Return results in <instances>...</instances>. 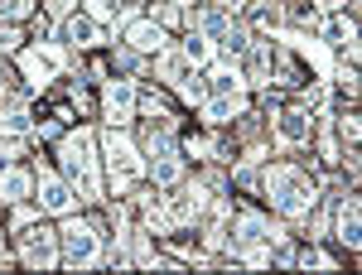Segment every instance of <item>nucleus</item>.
Listing matches in <instances>:
<instances>
[{
  "label": "nucleus",
  "instance_id": "412c9836",
  "mask_svg": "<svg viewBox=\"0 0 362 275\" xmlns=\"http://www.w3.org/2000/svg\"><path fill=\"white\" fill-rule=\"evenodd\" d=\"M136 107L145 111V116H169L174 102H169V92H160V87H145V92L136 87Z\"/></svg>",
  "mask_w": 362,
  "mask_h": 275
},
{
  "label": "nucleus",
  "instance_id": "5701e85b",
  "mask_svg": "<svg viewBox=\"0 0 362 275\" xmlns=\"http://www.w3.org/2000/svg\"><path fill=\"white\" fill-rule=\"evenodd\" d=\"M150 20H155V25H165V29H174V25H189V10H179V5L160 0V5H150Z\"/></svg>",
  "mask_w": 362,
  "mask_h": 275
},
{
  "label": "nucleus",
  "instance_id": "6e6552de",
  "mask_svg": "<svg viewBox=\"0 0 362 275\" xmlns=\"http://www.w3.org/2000/svg\"><path fill=\"white\" fill-rule=\"evenodd\" d=\"M34 193H39V198H34V203H39V213H54V218L78 213V203H83V198H78V189H73L63 174H54L49 165L34 169Z\"/></svg>",
  "mask_w": 362,
  "mask_h": 275
},
{
  "label": "nucleus",
  "instance_id": "c756f323",
  "mask_svg": "<svg viewBox=\"0 0 362 275\" xmlns=\"http://www.w3.org/2000/svg\"><path fill=\"white\" fill-rule=\"evenodd\" d=\"M5 261H10V256H5V227H0V266H5Z\"/></svg>",
  "mask_w": 362,
  "mask_h": 275
},
{
  "label": "nucleus",
  "instance_id": "ddd939ff",
  "mask_svg": "<svg viewBox=\"0 0 362 275\" xmlns=\"http://www.w3.org/2000/svg\"><path fill=\"white\" fill-rule=\"evenodd\" d=\"M58 34H63V44H73V49H102V44H107V29L97 25L87 10H73L68 20H58Z\"/></svg>",
  "mask_w": 362,
  "mask_h": 275
},
{
  "label": "nucleus",
  "instance_id": "20e7f679",
  "mask_svg": "<svg viewBox=\"0 0 362 275\" xmlns=\"http://www.w3.org/2000/svg\"><path fill=\"white\" fill-rule=\"evenodd\" d=\"M102 160H107V179H112V189L121 193V198L145 179V155H140L136 140L126 136V126H107V136H102Z\"/></svg>",
  "mask_w": 362,
  "mask_h": 275
},
{
  "label": "nucleus",
  "instance_id": "bb28decb",
  "mask_svg": "<svg viewBox=\"0 0 362 275\" xmlns=\"http://www.w3.org/2000/svg\"><path fill=\"white\" fill-rule=\"evenodd\" d=\"M116 5H121V0H87V15L102 25V20H116Z\"/></svg>",
  "mask_w": 362,
  "mask_h": 275
},
{
  "label": "nucleus",
  "instance_id": "2eb2a0df",
  "mask_svg": "<svg viewBox=\"0 0 362 275\" xmlns=\"http://www.w3.org/2000/svg\"><path fill=\"white\" fill-rule=\"evenodd\" d=\"M247 63H242V78L247 87H266L271 83V63H276V44H266V39H251L247 44Z\"/></svg>",
  "mask_w": 362,
  "mask_h": 275
},
{
  "label": "nucleus",
  "instance_id": "f3484780",
  "mask_svg": "<svg viewBox=\"0 0 362 275\" xmlns=\"http://www.w3.org/2000/svg\"><path fill=\"white\" fill-rule=\"evenodd\" d=\"M34 198V174L20 165H5L0 169V203H25Z\"/></svg>",
  "mask_w": 362,
  "mask_h": 275
},
{
  "label": "nucleus",
  "instance_id": "7c9ffc66",
  "mask_svg": "<svg viewBox=\"0 0 362 275\" xmlns=\"http://www.w3.org/2000/svg\"><path fill=\"white\" fill-rule=\"evenodd\" d=\"M169 5H179V10H189V5H194V0H169Z\"/></svg>",
  "mask_w": 362,
  "mask_h": 275
},
{
  "label": "nucleus",
  "instance_id": "9b49d317",
  "mask_svg": "<svg viewBox=\"0 0 362 275\" xmlns=\"http://www.w3.org/2000/svg\"><path fill=\"white\" fill-rule=\"evenodd\" d=\"M334 242L348 247V256H358L362 247V198L358 193H343L334 208Z\"/></svg>",
  "mask_w": 362,
  "mask_h": 275
},
{
  "label": "nucleus",
  "instance_id": "f8f14e48",
  "mask_svg": "<svg viewBox=\"0 0 362 275\" xmlns=\"http://www.w3.org/2000/svg\"><path fill=\"white\" fill-rule=\"evenodd\" d=\"M271 136H276L280 145H309L314 116H309L305 107H276L271 111Z\"/></svg>",
  "mask_w": 362,
  "mask_h": 275
},
{
  "label": "nucleus",
  "instance_id": "f03ea898",
  "mask_svg": "<svg viewBox=\"0 0 362 275\" xmlns=\"http://www.w3.org/2000/svg\"><path fill=\"white\" fill-rule=\"evenodd\" d=\"M261 189L276 203L280 218H309L314 203H319V179H309L305 169H295V165H266Z\"/></svg>",
  "mask_w": 362,
  "mask_h": 275
},
{
  "label": "nucleus",
  "instance_id": "b1692460",
  "mask_svg": "<svg viewBox=\"0 0 362 275\" xmlns=\"http://www.w3.org/2000/svg\"><path fill=\"white\" fill-rule=\"evenodd\" d=\"M5 102H25V92H20V78L0 63V107H5Z\"/></svg>",
  "mask_w": 362,
  "mask_h": 275
},
{
  "label": "nucleus",
  "instance_id": "cd10ccee",
  "mask_svg": "<svg viewBox=\"0 0 362 275\" xmlns=\"http://www.w3.org/2000/svg\"><path fill=\"white\" fill-rule=\"evenodd\" d=\"M20 44H25V39H20V29H15V25H5V20H0V54H15Z\"/></svg>",
  "mask_w": 362,
  "mask_h": 275
},
{
  "label": "nucleus",
  "instance_id": "1a4fd4ad",
  "mask_svg": "<svg viewBox=\"0 0 362 275\" xmlns=\"http://www.w3.org/2000/svg\"><path fill=\"white\" fill-rule=\"evenodd\" d=\"M208 203H213V193H208V184H189V179H184V184H179V193H174V198H169L165 208H169V222H174V227H198V222L208 218Z\"/></svg>",
  "mask_w": 362,
  "mask_h": 275
},
{
  "label": "nucleus",
  "instance_id": "0eeeda50",
  "mask_svg": "<svg viewBox=\"0 0 362 275\" xmlns=\"http://www.w3.org/2000/svg\"><path fill=\"white\" fill-rule=\"evenodd\" d=\"M116 25H121V44L126 49H136L140 58H160L169 49V29L155 25L150 15H140V10H121L116 15Z\"/></svg>",
  "mask_w": 362,
  "mask_h": 275
},
{
  "label": "nucleus",
  "instance_id": "4468645a",
  "mask_svg": "<svg viewBox=\"0 0 362 275\" xmlns=\"http://www.w3.org/2000/svg\"><path fill=\"white\" fill-rule=\"evenodd\" d=\"M198 111H203L208 126H232V121L247 116V92H208Z\"/></svg>",
  "mask_w": 362,
  "mask_h": 275
},
{
  "label": "nucleus",
  "instance_id": "f257e3e1",
  "mask_svg": "<svg viewBox=\"0 0 362 275\" xmlns=\"http://www.w3.org/2000/svg\"><path fill=\"white\" fill-rule=\"evenodd\" d=\"M58 165H63V179L78 189L83 203H102L107 189H102V160H97V136L78 126V131H63L58 136Z\"/></svg>",
  "mask_w": 362,
  "mask_h": 275
},
{
  "label": "nucleus",
  "instance_id": "dca6fc26",
  "mask_svg": "<svg viewBox=\"0 0 362 275\" xmlns=\"http://www.w3.org/2000/svg\"><path fill=\"white\" fill-rule=\"evenodd\" d=\"M145 174L155 179V189H179V184H184V150L174 145V150H165V155L145 160Z\"/></svg>",
  "mask_w": 362,
  "mask_h": 275
},
{
  "label": "nucleus",
  "instance_id": "aec40b11",
  "mask_svg": "<svg viewBox=\"0 0 362 275\" xmlns=\"http://www.w3.org/2000/svg\"><path fill=\"white\" fill-rule=\"evenodd\" d=\"M174 92L184 97V102H194V107H203V97H208V83H203V73L198 68H189L179 83H174Z\"/></svg>",
  "mask_w": 362,
  "mask_h": 275
},
{
  "label": "nucleus",
  "instance_id": "393cba45",
  "mask_svg": "<svg viewBox=\"0 0 362 275\" xmlns=\"http://www.w3.org/2000/svg\"><path fill=\"white\" fill-rule=\"evenodd\" d=\"M29 10H34V0H0V20H5V25H15V20H25Z\"/></svg>",
  "mask_w": 362,
  "mask_h": 275
},
{
  "label": "nucleus",
  "instance_id": "c85d7f7f",
  "mask_svg": "<svg viewBox=\"0 0 362 275\" xmlns=\"http://www.w3.org/2000/svg\"><path fill=\"white\" fill-rule=\"evenodd\" d=\"M44 5H49V20H68V15H73V10H78V0H44Z\"/></svg>",
  "mask_w": 362,
  "mask_h": 275
},
{
  "label": "nucleus",
  "instance_id": "a878e982",
  "mask_svg": "<svg viewBox=\"0 0 362 275\" xmlns=\"http://www.w3.org/2000/svg\"><path fill=\"white\" fill-rule=\"evenodd\" d=\"M25 150H29V136H0V155L5 160H20Z\"/></svg>",
  "mask_w": 362,
  "mask_h": 275
},
{
  "label": "nucleus",
  "instance_id": "7ed1b4c3",
  "mask_svg": "<svg viewBox=\"0 0 362 275\" xmlns=\"http://www.w3.org/2000/svg\"><path fill=\"white\" fill-rule=\"evenodd\" d=\"M58 251H63V266H73V271L102 266V261H107V237H102V222L68 213V218H63V227H58Z\"/></svg>",
  "mask_w": 362,
  "mask_h": 275
},
{
  "label": "nucleus",
  "instance_id": "a211bd4d",
  "mask_svg": "<svg viewBox=\"0 0 362 275\" xmlns=\"http://www.w3.org/2000/svg\"><path fill=\"white\" fill-rule=\"evenodd\" d=\"M34 131V116L25 102H5L0 107V136H29Z\"/></svg>",
  "mask_w": 362,
  "mask_h": 275
},
{
  "label": "nucleus",
  "instance_id": "423d86ee",
  "mask_svg": "<svg viewBox=\"0 0 362 275\" xmlns=\"http://www.w3.org/2000/svg\"><path fill=\"white\" fill-rule=\"evenodd\" d=\"M15 256H20V266H34V271H54V266H63L58 232L34 218L29 227H20V237H15Z\"/></svg>",
  "mask_w": 362,
  "mask_h": 275
},
{
  "label": "nucleus",
  "instance_id": "6ab92c4d",
  "mask_svg": "<svg viewBox=\"0 0 362 275\" xmlns=\"http://www.w3.org/2000/svg\"><path fill=\"white\" fill-rule=\"evenodd\" d=\"M179 49H184V58H189L194 68H208V63H213V44H208L198 29H189V39H184Z\"/></svg>",
  "mask_w": 362,
  "mask_h": 275
},
{
  "label": "nucleus",
  "instance_id": "39448f33",
  "mask_svg": "<svg viewBox=\"0 0 362 275\" xmlns=\"http://www.w3.org/2000/svg\"><path fill=\"white\" fill-rule=\"evenodd\" d=\"M68 68V49L63 44H49V39H34L29 49H20V73L34 92H44L49 83H58V73Z\"/></svg>",
  "mask_w": 362,
  "mask_h": 275
},
{
  "label": "nucleus",
  "instance_id": "4be33fe9",
  "mask_svg": "<svg viewBox=\"0 0 362 275\" xmlns=\"http://www.w3.org/2000/svg\"><path fill=\"white\" fill-rule=\"evenodd\" d=\"M295 266H305V271H338V256H329V251H319V247H305L295 256Z\"/></svg>",
  "mask_w": 362,
  "mask_h": 275
},
{
  "label": "nucleus",
  "instance_id": "9d476101",
  "mask_svg": "<svg viewBox=\"0 0 362 275\" xmlns=\"http://www.w3.org/2000/svg\"><path fill=\"white\" fill-rule=\"evenodd\" d=\"M102 121L107 126H131L136 121V83L131 78H107L102 83Z\"/></svg>",
  "mask_w": 362,
  "mask_h": 275
}]
</instances>
